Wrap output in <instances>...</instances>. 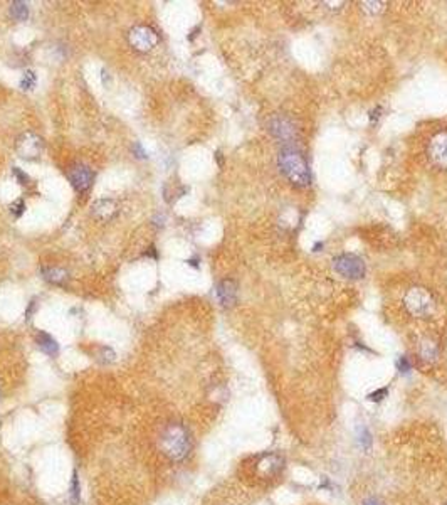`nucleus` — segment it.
I'll return each mask as SVG.
<instances>
[{
  "label": "nucleus",
  "mask_w": 447,
  "mask_h": 505,
  "mask_svg": "<svg viewBox=\"0 0 447 505\" xmlns=\"http://www.w3.org/2000/svg\"><path fill=\"white\" fill-rule=\"evenodd\" d=\"M160 450L172 462H182L190 453V436L182 424H168L160 435Z\"/></svg>",
  "instance_id": "nucleus-1"
},
{
  "label": "nucleus",
  "mask_w": 447,
  "mask_h": 505,
  "mask_svg": "<svg viewBox=\"0 0 447 505\" xmlns=\"http://www.w3.org/2000/svg\"><path fill=\"white\" fill-rule=\"evenodd\" d=\"M279 168L282 175L289 179L291 182L298 187H306L311 182V174H309L308 163L304 157L293 147H286L279 153Z\"/></svg>",
  "instance_id": "nucleus-2"
},
{
  "label": "nucleus",
  "mask_w": 447,
  "mask_h": 505,
  "mask_svg": "<svg viewBox=\"0 0 447 505\" xmlns=\"http://www.w3.org/2000/svg\"><path fill=\"white\" fill-rule=\"evenodd\" d=\"M407 312L412 317L417 318H426L436 310V302L434 296L424 288H412L404 298Z\"/></svg>",
  "instance_id": "nucleus-3"
},
{
  "label": "nucleus",
  "mask_w": 447,
  "mask_h": 505,
  "mask_svg": "<svg viewBox=\"0 0 447 505\" xmlns=\"http://www.w3.org/2000/svg\"><path fill=\"white\" fill-rule=\"evenodd\" d=\"M333 268L336 273L348 280H360L365 274V263L355 254H342L333 259Z\"/></svg>",
  "instance_id": "nucleus-4"
},
{
  "label": "nucleus",
  "mask_w": 447,
  "mask_h": 505,
  "mask_svg": "<svg viewBox=\"0 0 447 505\" xmlns=\"http://www.w3.org/2000/svg\"><path fill=\"white\" fill-rule=\"evenodd\" d=\"M158 42V37L155 34V30H152L150 27H145V25H138L130 32V44L135 47L136 51L141 52H147L150 49H153Z\"/></svg>",
  "instance_id": "nucleus-5"
},
{
  "label": "nucleus",
  "mask_w": 447,
  "mask_h": 505,
  "mask_svg": "<svg viewBox=\"0 0 447 505\" xmlns=\"http://www.w3.org/2000/svg\"><path fill=\"white\" fill-rule=\"evenodd\" d=\"M42 148H44L42 138L37 135H34V133H30V131L24 133L19 140H17V152H19V155L22 158H27V160H34V158H37L39 155L42 153Z\"/></svg>",
  "instance_id": "nucleus-6"
},
{
  "label": "nucleus",
  "mask_w": 447,
  "mask_h": 505,
  "mask_svg": "<svg viewBox=\"0 0 447 505\" xmlns=\"http://www.w3.org/2000/svg\"><path fill=\"white\" fill-rule=\"evenodd\" d=\"M68 177L71 180V185H73L78 192H88L92 184V179H94L91 168L88 165H83V163H78V165H74L71 168L68 172Z\"/></svg>",
  "instance_id": "nucleus-7"
},
{
  "label": "nucleus",
  "mask_w": 447,
  "mask_h": 505,
  "mask_svg": "<svg viewBox=\"0 0 447 505\" xmlns=\"http://www.w3.org/2000/svg\"><path fill=\"white\" fill-rule=\"evenodd\" d=\"M429 157L437 167L447 168V133L436 135L429 143Z\"/></svg>",
  "instance_id": "nucleus-8"
},
{
  "label": "nucleus",
  "mask_w": 447,
  "mask_h": 505,
  "mask_svg": "<svg viewBox=\"0 0 447 505\" xmlns=\"http://www.w3.org/2000/svg\"><path fill=\"white\" fill-rule=\"evenodd\" d=\"M284 468V460L276 453H268L263 455L258 462V473H261L264 478H272L277 477Z\"/></svg>",
  "instance_id": "nucleus-9"
},
{
  "label": "nucleus",
  "mask_w": 447,
  "mask_h": 505,
  "mask_svg": "<svg viewBox=\"0 0 447 505\" xmlns=\"http://www.w3.org/2000/svg\"><path fill=\"white\" fill-rule=\"evenodd\" d=\"M217 296H219L220 303L224 307H231L236 303V296H237V286L232 280H224L219 283L217 286Z\"/></svg>",
  "instance_id": "nucleus-10"
},
{
  "label": "nucleus",
  "mask_w": 447,
  "mask_h": 505,
  "mask_svg": "<svg viewBox=\"0 0 447 505\" xmlns=\"http://www.w3.org/2000/svg\"><path fill=\"white\" fill-rule=\"evenodd\" d=\"M92 214H94L96 219L99 221H109L116 214V204H114L111 199H101V201H96L94 206H92Z\"/></svg>",
  "instance_id": "nucleus-11"
},
{
  "label": "nucleus",
  "mask_w": 447,
  "mask_h": 505,
  "mask_svg": "<svg viewBox=\"0 0 447 505\" xmlns=\"http://www.w3.org/2000/svg\"><path fill=\"white\" fill-rule=\"evenodd\" d=\"M37 345L47 356H56L57 351H59V345H57L56 339L52 335L46 334V332H39L37 334Z\"/></svg>",
  "instance_id": "nucleus-12"
},
{
  "label": "nucleus",
  "mask_w": 447,
  "mask_h": 505,
  "mask_svg": "<svg viewBox=\"0 0 447 505\" xmlns=\"http://www.w3.org/2000/svg\"><path fill=\"white\" fill-rule=\"evenodd\" d=\"M419 356L422 361L434 362L439 357V345L434 342V340H424V342L419 345Z\"/></svg>",
  "instance_id": "nucleus-13"
},
{
  "label": "nucleus",
  "mask_w": 447,
  "mask_h": 505,
  "mask_svg": "<svg viewBox=\"0 0 447 505\" xmlns=\"http://www.w3.org/2000/svg\"><path fill=\"white\" fill-rule=\"evenodd\" d=\"M272 133L276 136H279V138L289 140L291 135H293V128L289 126V123H287L286 120H276V122L272 123Z\"/></svg>",
  "instance_id": "nucleus-14"
},
{
  "label": "nucleus",
  "mask_w": 447,
  "mask_h": 505,
  "mask_svg": "<svg viewBox=\"0 0 447 505\" xmlns=\"http://www.w3.org/2000/svg\"><path fill=\"white\" fill-rule=\"evenodd\" d=\"M10 15H12V19L17 20V22L25 20L29 17L27 3H24V2H12L10 3Z\"/></svg>",
  "instance_id": "nucleus-15"
},
{
  "label": "nucleus",
  "mask_w": 447,
  "mask_h": 505,
  "mask_svg": "<svg viewBox=\"0 0 447 505\" xmlns=\"http://www.w3.org/2000/svg\"><path fill=\"white\" fill-rule=\"evenodd\" d=\"M44 276H46L47 281L56 283V285H63L68 278V273L61 268H49V269H44Z\"/></svg>",
  "instance_id": "nucleus-16"
},
{
  "label": "nucleus",
  "mask_w": 447,
  "mask_h": 505,
  "mask_svg": "<svg viewBox=\"0 0 447 505\" xmlns=\"http://www.w3.org/2000/svg\"><path fill=\"white\" fill-rule=\"evenodd\" d=\"M79 497H81V487H79L78 475L74 473V475H73V484H71V502H73V505H78L79 504Z\"/></svg>",
  "instance_id": "nucleus-17"
},
{
  "label": "nucleus",
  "mask_w": 447,
  "mask_h": 505,
  "mask_svg": "<svg viewBox=\"0 0 447 505\" xmlns=\"http://www.w3.org/2000/svg\"><path fill=\"white\" fill-rule=\"evenodd\" d=\"M35 81H37V78H35L34 71H25L24 76H22V81H20L22 90H32V88L35 86Z\"/></svg>",
  "instance_id": "nucleus-18"
},
{
  "label": "nucleus",
  "mask_w": 447,
  "mask_h": 505,
  "mask_svg": "<svg viewBox=\"0 0 447 505\" xmlns=\"http://www.w3.org/2000/svg\"><path fill=\"white\" fill-rule=\"evenodd\" d=\"M358 443H360V446L365 451L370 450V446H371V435H370L368 429H365V428L360 429V435H358Z\"/></svg>",
  "instance_id": "nucleus-19"
},
{
  "label": "nucleus",
  "mask_w": 447,
  "mask_h": 505,
  "mask_svg": "<svg viewBox=\"0 0 447 505\" xmlns=\"http://www.w3.org/2000/svg\"><path fill=\"white\" fill-rule=\"evenodd\" d=\"M387 394H388V389L387 387H382V389H377L375 392L368 394V399L373 401V402H378V401L385 399V397H387Z\"/></svg>",
  "instance_id": "nucleus-20"
},
{
  "label": "nucleus",
  "mask_w": 447,
  "mask_h": 505,
  "mask_svg": "<svg viewBox=\"0 0 447 505\" xmlns=\"http://www.w3.org/2000/svg\"><path fill=\"white\" fill-rule=\"evenodd\" d=\"M24 211H25V204H24V201H22V199H19V201H15V202L10 204V212H12V214H15L17 218H20L22 212H24Z\"/></svg>",
  "instance_id": "nucleus-21"
},
{
  "label": "nucleus",
  "mask_w": 447,
  "mask_h": 505,
  "mask_svg": "<svg viewBox=\"0 0 447 505\" xmlns=\"http://www.w3.org/2000/svg\"><path fill=\"white\" fill-rule=\"evenodd\" d=\"M410 367H412V366H410V361H409V359H407V357L402 356V357H398V359H397V369L400 371L402 374L409 372V371H410Z\"/></svg>",
  "instance_id": "nucleus-22"
},
{
  "label": "nucleus",
  "mask_w": 447,
  "mask_h": 505,
  "mask_svg": "<svg viewBox=\"0 0 447 505\" xmlns=\"http://www.w3.org/2000/svg\"><path fill=\"white\" fill-rule=\"evenodd\" d=\"M12 172H14V175L17 177V179H19L20 184H27L29 182V175L24 174V172H22L19 167H14V168H12Z\"/></svg>",
  "instance_id": "nucleus-23"
},
{
  "label": "nucleus",
  "mask_w": 447,
  "mask_h": 505,
  "mask_svg": "<svg viewBox=\"0 0 447 505\" xmlns=\"http://www.w3.org/2000/svg\"><path fill=\"white\" fill-rule=\"evenodd\" d=\"M133 152L136 153V157H140V158H143L145 157V152H143V148L140 147V143H135L133 145Z\"/></svg>",
  "instance_id": "nucleus-24"
},
{
  "label": "nucleus",
  "mask_w": 447,
  "mask_h": 505,
  "mask_svg": "<svg viewBox=\"0 0 447 505\" xmlns=\"http://www.w3.org/2000/svg\"><path fill=\"white\" fill-rule=\"evenodd\" d=\"M363 505H382V504H380L377 499H373V497H371V499H366Z\"/></svg>",
  "instance_id": "nucleus-25"
},
{
  "label": "nucleus",
  "mask_w": 447,
  "mask_h": 505,
  "mask_svg": "<svg viewBox=\"0 0 447 505\" xmlns=\"http://www.w3.org/2000/svg\"><path fill=\"white\" fill-rule=\"evenodd\" d=\"M446 505H447V504H446Z\"/></svg>",
  "instance_id": "nucleus-26"
}]
</instances>
